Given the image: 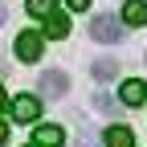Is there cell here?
<instances>
[{
    "label": "cell",
    "instance_id": "2",
    "mask_svg": "<svg viewBox=\"0 0 147 147\" xmlns=\"http://www.w3.org/2000/svg\"><path fill=\"white\" fill-rule=\"evenodd\" d=\"M41 45H45V37L33 33V29H25L21 37H16V57H21V61H37V57H41Z\"/></svg>",
    "mask_w": 147,
    "mask_h": 147
},
{
    "label": "cell",
    "instance_id": "15",
    "mask_svg": "<svg viewBox=\"0 0 147 147\" xmlns=\"http://www.w3.org/2000/svg\"><path fill=\"white\" fill-rule=\"evenodd\" d=\"M0 110H4V90H0Z\"/></svg>",
    "mask_w": 147,
    "mask_h": 147
},
{
    "label": "cell",
    "instance_id": "14",
    "mask_svg": "<svg viewBox=\"0 0 147 147\" xmlns=\"http://www.w3.org/2000/svg\"><path fill=\"white\" fill-rule=\"evenodd\" d=\"M4 139H8V127H4V123H0V143H4Z\"/></svg>",
    "mask_w": 147,
    "mask_h": 147
},
{
    "label": "cell",
    "instance_id": "8",
    "mask_svg": "<svg viewBox=\"0 0 147 147\" xmlns=\"http://www.w3.org/2000/svg\"><path fill=\"white\" fill-rule=\"evenodd\" d=\"M119 98H123L127 106H139V102L147 98V86H143V82H135V78H127V82H123V90H119Z\"/></svg>",
    "mask_w": 147,
    "mask_h": 147
},
{
    "label": "cell",
    "instance_id": "6",
    "mask_svg": "<svg viewBox=\"0 0 147 147\" xmlns=\"http://www.w3.org/2000/svg\"><path fill=\"white\" fill-rule=\"evenodd\" d=\"M119 21L123 25H147V0H127Z\"/></svg>",
    "mask_w": 147,
    "mask_h": 147
},
{
    "label": "cell",
    "instance_id": "18",
    "mask_svg": "<svg viewBox=\"0 0 147 147\" xmlns=\"http://www.w3.org/2000/svg\"><path fill=\"white\" fill-rule=\"evenodd\" d=\"M33 147H37V143H33Z\"/></svg>",
    "mask_w": 147,
    "mask_h": 147
},
{
    "label": "cell",
    "instance_id": "12",
    "mask_svg": "<svg viewBox=\"0 0 147 147\" xmlns=\"http://www.w3.org/2000/svg\"><path fill=\"white\" fill-rule=\"evenodd\" d=\"M94 106L102 115H115V98H106V94H94Z\"/></svg>",
    "mask_w": 147,
    "mask_h": 147
},
{
    "label": "cell",
    "instance_id": "4",
    "mask_svg": "<svg viewBox=\"0 0 147 147\" xmlns=\"http://www.w3.org/2000/svg\"><path fill=\"white\" fill-rule=\"evenodd\" d=\"M65 90H69V78H65L61 69H45L41 74V94L45 98H61Z\"/></svg>",
    "mask_w": 147,
    "mask_h": 147
},
{
    "label": "cell",
    "instance_id": "5",
    "mask_svg": "<svg viewBox=\"0 0 147 147\" xmlns=\"http://www.w3.org/2000/svg\"><path fill=\"white\" fill-rule=\"evenodd\" d=\"M61 139H65V131H61L57 123H41V127H37V135H33L37 147H57Z\"/></svg>",
    "mask_w": 147,
    "mask_h": 147
},
{
    "label": "cell",
    "instance_id": "16",
    "mask_svg": "<svg viewBox=\"0 0 147 147\" xmlns=\"http://www.w3.org/2000/svg\"><path fill=\"white\" fill-rule=\"evenodd\" d=\"M4 16H8V12H4V8H0V25H4Z\"/></svg>",
    "mask_w": 147,
    "mask_h": 147
},
{
    "label": "cell",
    "instance_id": "1",
    "mask_svg": "<svg viewBox=\"0 0 147 147\" xmlns=\"http://www.w3.org/2000/svg\"><path fill=\"white\" fill-rule=\"evenodd\" d=\"M90 37L102 41V45H115V41H123V21L110 16V12H98L94 21H90Z\"/></svg>",
    "mask_w": 147,
    "mask_h": 147
},
{
    "label": "cell",
    "instance_id": "17",
    "mask_svg": "<svg viewBox=\"0 0 147 147\" xmlns=\"http://www.w3.org/2000/svg\"><path fill=\"white\" fill-rule=\"evenodd\" d=\"M143 102H147V98H143Z\"/></svg>",
    "mask_w": 147,
    "mask_h": 147
},
{
    "label": "cell",
    "instance_id": "3",
    "mask_svg": "<svg viewBox=\"0 0 147 147\" xmlns=\"http://www.w3.org/2000/svg\"><path fill=\"white\" fill-rule=\"evenodd\" d=\"M12 119L16 123H37V119H41V98H33V94L12 98Z\"/></svg>",
    "mask_w": 147,
    "mask_h": 147
},
{
    "label": "cell",
    "instance_id": "11",
    "mask_svg": "<svg viewBox=\"0 0 147 147\" xmlns=\"http://www.w3.org/2000/svg\"><path fill=\"white\" fill-rule=\"evenodd\" d=\"M25 4H29L33 16H49L53 8H57V0H25Z\"/></svg>",
    "mask_w": 147,
    "mask_h": 147
},
{
    "label": "cell",
    "instance_id": "13",
    "mask_svg": "<svg viewBox=\"0 0 147 147\" xmlns=\"http://www.w3.org/2000/svg\"><path fill=\"white\" fill-rule=\"evenodd\" d=\"M65 4H69V8H74V12H82V8H86V4H90V0H65Z\"/></svg>",
    "mask_w": 147,
    "mask_h": 147
},
{
    "label": "cell",
    "instance_id": "9",
    "mask_svg": "<svg viewBox=\"0 0 147 147\" xmlns=\"http://www.w3.org/2000/svg\"><path fill=\"white\" fill-rule=\"evenodd\" d=\"M135 143V131H131V127H106V147H131Z\"/></svg>",
    "mask_w": 147,
    "mask_h": 147
},
{
    "label": "cell",
    "instance_id": "7",
    "mask_svg": "<svg viewBox=\"0 0 147 147\" xmlns=\"http://www.w3.org/2000/svg\"><path fill=\"white\" fill-rule=\"evenodd\" d=\"M65 33H69V16H61L57 8H53V12L45 16V33H41V37H53V41H61Z\"/></svg>",
    "mask_w": 147,
    "mask_h": 147
},
{
    "label": "cell",
    "instance_id": "10",
    "mask_svg": "<svg viewBox=\"0 0 147 147\" xmlns=\"http://www.w3.org/2000/svg\"><path fill=\"white\" fill-rule=\"evenodd\" d=\"M90 69H94V78H98V82H110V78L119 74V61H115V57H98Z\"/></svg>",
    "mask_w": 147,
    "mask_h": 147
}]
</instances>
